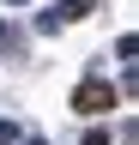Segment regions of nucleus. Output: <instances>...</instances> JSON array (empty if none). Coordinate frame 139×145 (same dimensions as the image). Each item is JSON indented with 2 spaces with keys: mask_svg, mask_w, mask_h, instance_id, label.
Masks as SVG:
<instances>
[{
  "mask_svg": "<svg viewBox=\"0 0 139 145\" xmlns=\"http://www.w3.org/2000/svg\"><path fill=\"white\" fill-rule=\"evenodd\" d=\"M55 12H61V18H91V12H97V0H61Z\"/></svg>",
  "mask_w": 139,
  "mask_h": 145,
  "instance_id": "obj_2",
  "label": "nucleus"
},
{
  "mask_svg": "<svg viewBox=\"0 0 139 145\" xmlns=\"http://www.w3.org/2000/svg\"><path fill=\"white\" fill-rule=\"evenodd\" d=\"M115 103H121V91H115L109 79H79V85H73V109H79V115H91V121L109 115Z\"/></svg>",
  "mask_w": 139,
  "mask_h": 145,
  "instance_id": "obj_1",
  "label": "nucleus"
},
{
  "mask_svg": "<svg viewBox=\"0 0 139 145\" xmlns=\"http://www.w3.org/2000/svg\"><path fill=\"white\" fill-rule=\"evenodd\" d=\"M24 145H48V139H24Z\"/></svg>",
  "mask_w": 139,
  "mask_h": 145,
  "instance_id": "obj_5",
  "label": "nucleus"
},
{
  "mask_svg": "<svg viewBox=\"0 0 139 145\" xmlns=\"http://www.w3.org/2000/svg\"><path fill=\"white\" fill-rule=\"evenodd\" d=\"M18 139V121H0V145H12Z\"/></svg>",
  "mask_w": 139,
  "mask_h": 145,
  "instance_id": "obj_4",
  "label": "nucleus"
},
{
  "mask_svg": "<svg viewBox=\"0 0 139 145\" xmlns=\"http://www.w3.org/2000/svg\"><path fill=\"white\" fill-rule=\"evenodd\" d=\"M79 145H109V127H91V133H85Z\"/></svg>",
  "mask_w": 139,
  "mask_h": 145,
  "instance_id": "obj_3",
  "label": "nucleus"
}]
</instances>
